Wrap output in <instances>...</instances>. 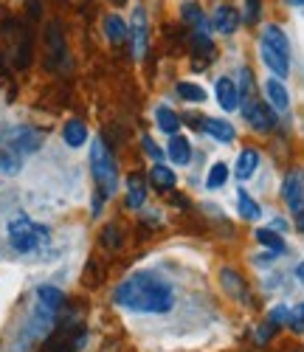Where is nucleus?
Here are the masks:
<instances>
[{"label":"nucleus","instance_id":"20e7f679","mask_svg":"<svg viewBox=\"0 0 304 352\" xmlns=\"http://www.w3.org/2000/svg\"><path fill=\"white\" fill-rule=\"evenodd\" d=\"M90 172H94V178L99 184V195L110 197L118 186V166L102 138H94V144H90Z\"/></svg>","mask_w":304,"mask_h":352},{"label":"nucleus","instance_id":"39448f33","mask_svg":"<svg viewBox=\"0 0 304 352\" xmlns=\"http://www.w3.org/2000/svg\"><path fill=\"white\" fill-rule=\"evenodd\" d=\"M246 119L259 133H268V130L276 127V113L268 107V102H259V99H248L246 102Z\"/></svg>","mask_w":304,"mask_h":352},{"label":"nucleus","instance_id":"bb28decb","mask_svg":"<svg viewBox=\"0 0 304 352\" xmlns=\"http://www.w3.org/2000/svg\"><path fill=\"white\" fill-rule=\"evenodd\" d=\"M177 94L186 102H206V91L195 82H177Z\"/></svg>","mask_w":304,"mask_h":352},{"label":"nucleus","instance_id":"412c9836","mask_svg":"<svg viewBox=\"0 0 304 352\" xmlns=\"http://www.w3.org/2000/svg\"><path fill=\"white\" fill-rule=\"evenodd\" d=\"M105 34H107L110 43H124V37H127L124 20H121L118 14H107V17H105Z\"/></svg>","mask_w":304,"mask_h":352},{"label":"nucleus","instance_id":"ddd939ff","mask_svg":"<svg viewBox=\"0 0 304 352\" xmlns=\"http://www.w3.org/2000/svg\"><path fill=\"white\" fill-rule=\"evenodd\" d=\"M166 155H169L177 166H186V164L192 161V146H189V141H186L184 135H177V133H175V138H169Z\"/></svg>","mask_w":304,"mask_h":352},{"label":"nucleus","instance_id":"7ed1b4c3","mask_svg":"<svg viewBox=\"0 0 304 352\" xmlns=\"http://www.w3.org/2000/svg\"><path fill=\"white\" fill-rule=\"evenodd\" d=\"M262 63L268 65V71H273L276 79L290 76V43L285 37V32L279 25H268L262 34Z\"/></svg>","mask_w":304,"mask_h":352},{"label":"nucleus","instance_id":"dca6fc26","mask_svg":"<svg viewBox=\"0 0 304 352\" xmlns=\"http://www.w3.org/2000/svg\"><path fill=\"white\" fill-rule=\"evenodd\" d=\"M144 200H146L144 178H141V175H130V178H127V206L130 209H141Z\"/></svg>","mask_w":304,"mask_h":352},{"label":"nucleus","instance_id":"5701e85b","mask_svg":"<svg viewBox=\"0 0 304 352\" xmlns=\"http://www.w3.org/2000/svg\"><path fill=\"white\" fill-rule=\"evenodd\" d=\"M237 203H239V214L246 217V220H259V217H262V209L257 206L254 197H251L246 189H239V192H237Z\"/></svg>","mask_w":304,"mask_h":352},{"label":"nucleus","instance_id":"6e6552de","mask_svg":"<svg viewBox=\"0 0 304 352\" xmlns=\"http://www.w3.org/2000/svg\"><path fill=\"white\" fill-rule=\"evenodd\" d=\"M40 135L34 133V130H28V127H23V130H14V138H9L6 141V146L12 153H17V155H25V153H34L37 146H40Z\"/></svg>","mask_w":304,"mask_h":352},{"label":"nucleus","instance_id":"393cba45","mask_svg":"<svg viewBox=\"0 0 304 352\" xmlns=\"http://www.w3.org/2000/svg\"><path fill=\"white\" fill-rule=\"evenodd\" d=\"M220 279H223V287H228V290L234 293V296H237V299H246V296H248V290H246V285H242V282H239V276H237V274H234L231 268H226Z\"/></svg>","mask_w":304,"mask_h":352},{"label":"nucleus","instance_id":"f257e3e1","mask_svg":"<svg viewBox=\"0 0 304 352\" xmlns=\"http://www.w3.org/2000/svg\"><path fill=\"white\" fill-rule=\"evenodd\" d=\"M113 299L116 305L133 313H169L175 307V290L164 276L152 271H138L116 287Z\"/></svg>","mask_w":304,"mask_h":352},{"label":"nucleus","instance_id":"a211bd4d","mask_svg":"<svg viewBox=\"0 0 304 352\" xmlns=\"http://www.w3.org/2000/svg\"><path fill=\"white\" fill-rule=\"evenodd\" d=\"M149 181H152V186H155V189L169 192L175 186V172L166 164H155V166L149 169Z\"/></svg>","mask_w":304,"mask_h":352},{"label":"nucleus","instance_id":"423d86ee","mask_svg":"<svg viewBox=\"0 0 304 352\" xmlns=\"http://www.w3.org/2000/svg\"><path fill=\"white\" fill-rule=\"evenodd\" d=\"M285 200H287L290 212L296 214V226L301 231V226H304V217H301V212H304V184H301V172L298 169L287 175V181H285Z\"/></svg>","mask_w":304,"mask_h":352},{"label":"nucleus","instance_id":"f704fd0d","mask_svg":"<svg viewBox=\"0 0 304 352\" xmlns=\"http://www.w3.org/2000/svg\"><path fill=\"white\" fill-rule=\"evenodd\" d=\"M28 12H32V17H34V20L40 17V3H37V0H28Z\"/></svg>","mask_w":304,"mask_h":352},{"label":"nucleus","instance_id":"2eb2a0df","mask_svg":"<svg viewBox=\"0 0 304 352\" xmlns=\"http://www.w3.org/2000/svg\"><path fill=\"white\" fill-rule=\"evenodd\" d=\"M257 166H259V153L248 146V150H242V153H239V158H237V169H234V172H237V178H239V181H248L251 175L257 172Z\"/></svg>","mask_w":304,"mask_h":352},{"label":"nucleus","instance_id":"7c9ffc66","mask_svg":"<svg viewBox=\"0 0 304 352\" xmlns=\"http://www.w3.org/2000/svg\"><path fill=\"white\" fill-rule=\"evenodd\" d=\"M259 9H262L259 0H246V23H257L259 20Z\"/></svg>","mask_w":304,"mask_h":352},{"label":"nucleus","instance_id":"f8f14e48","mask_svg":"<svg viewBox=\"0 0 304 352\" xmlns=\"http://www.w3.org/2000/svg\"><path fill=\"white\" fill-rule=\"evenodd\" d=\"M265 94H268V102L276 107V110H287V107H290V96H287V87L282 85V79L270 76V79L265 82Z\"/></svg>","mask_w":304,"mask_h":352},{"label":"nucleus","instance_id":"f03ea898","mask_svg":"<svg viewBox=\"0 0 304 352\" xmlns=\"http://www.w3.org/2000/svg\"><path fill=\"white\" fill-rule=\"evenodd\" d=\"M6 237H9V245L17 251V254H32V251H40L48 245L51 234L45 226L34 223L32 217L25 214H14L6 226Z\"/></svg>","mask_w":304,"mask_h":352},{"label":"nucleus","instance_id":"0eeeda50","mask_svg":"<svg viewBox=\"0 0 304 352\" xmlns=\"http://www.w3.org/2000/svg\"><path fill=\"white\" fill-rule=\"evenodd\" d=\"M130 37H133V56H135V60H144L146 48H149V23H146V12L141 6L133 12Z\"/></svg>","mask_w":304,"mask_h":352},{"label":"nucleus","instance_id":"aec40b11","mask_svg":"<svg viewBox=\"0 0 304 352\" xmlns=\"http://www.w3.org/2000/svg\"><path fill=\"white\" fill-rule=\"evenodd\" d=\"M257 240L268 248V251H273V254H285V237L282 234H276L273 228H257Z\"/></svg>","mask_w":304,"mask_h":352},{"label":"nucleus","instance_id":"f3484780","mask_svg":"<svg viewBox=\"0 0 304 352\" xmlns=\"http://www.w3.org/2000/svg\"><path fill=\"white\" fill-rule=\"evenodd\" d=\"M180 17H184L195 32H203V34L208 32V20H206V14H203V9L197 3H184L180 6Z\"/></svg>","mask_w":304,"mask_h":352},{"label":"nucleus","instance_id":"c756f323","mask_svg":"<svg viewBox=\"0 0 304 352\" xmlns=\"http://www.w3.org/2000/svg\"><path fill=\"white\" fill-rule=\"evenodd\" d=\"M102 243H105V245H110V248H118V245H121V237H118L116 226H107V228H105V234H102Z\"/></svg>","mask_w":304,"mask_h":352},{"label":"nucleus","instance_id":"c85d7f7f","mask_svg":"<svg viewBox=\"0 0 304 352\" xmlns=\"http://www.w3.org/2000/svg\"><path fill=\"white\" fill-rule=\"evenodd\" d=\"M141 141H144V150H146V155H149L152 161H164V150H161V146H158L155 141H152L149 135H144Z\"/></svg>","mask_w":304,"mask_h":352},{"label":"nucleus","instance_id":"1a4fd4ad","mask_svg":"<svg viewBox=\"0 0 304 352\" xmlns=\"http://www.w3.org/2000/svg\"><path fill=\"white\" fill-rule=\"evenodd\" d=\"M63 302H65L63 290L54 287V285H43V287L37 290V305H40V310H43L45 316H56L59 307H63Z\"/></svg>","mask_w":304,"mask_h":352},{"label":"nucleus","instance_id":"a878e982","mask_svg":"<svg viewBox=\"0 0 304 352\" xmlns=\"http://www.w3.org/2000/svg\"><path fill=\"white\" fill-rule=\"evenodd\" d=\"M226 181H228V166H226L223 161L208 169V178H206V186H208V189H220Z\"/></svg>","mask_w":304,"mask_h":352},{"label":"nucleus","instance_id":"9b49d317","mask_svg":"<svg viewBox=\"0 0 304 352\" xmlns=\"http://www.w3.org/2000/svg\"><path fill=\"white\" fill-rule=\"evenodd\" d=\"M217 104L226 110V113H231V110H237L239 107V91H237V85L231 82V79H217Z\"/></svg>","mask_w":304,"mask_h":352},{"label":"nucleus","instance_id":"4468645a","mask_svg":"<svg viewBox=\"0 0 304 352\" xmlns=\"http://www.w3.org/2000/svg\"><path fill=\"white\" fill-rule=\"evenodd\" d=\"M200 127H203L211 138H217V141H223V144H231V141L237 138V130H234L228 122H223V119H206Z\"/></svg>","mask_w":304,"mask_h":352},{"label":"nucleus","instance_id":"c9c22d12","mask_svg":"<svg viewBox=\"0 0 304 352\" xmlns=\"http://www.w3.org/2000/svg\"><path fill=\"white\" fill-rule=\"evenodd\" d=\"M287 3H290V6H296V9H301V6H304V0H287Z\"/></svg>","mask_w":304,"mask_h":352},{"label":"nucleus","instance_id":"9d476101","mask_svg":"<svg viewBox=\"0 0 304 352\" xmlns=\"http://www.w3.org/2000/svg\"><path fill=\"white\" fill-rule=\"evenodd\" d=\"M211 25H215V32H220V34H234L239 28V14L231 6H220L215 12V17H211Z\"/></svg>","mask_w":304,"mask_h":352},{"label":"nucleus","instance_id":"cd10ccee","mask_svg":"<svg viewBox=\"0 0 304 352\" xmlns=\"http://www.w3.org/2000/svg\"><path fill=\"white\" fill-rule=\"evenodd\" d=\"M48 45L54 56H65V40H63V32H59V23L48 25Z\"/></svg>","mask_w":304,"mask_h":352},{"label":"nucleus","instance_id":"4be33fe9","mask_svg":"<svg viewBox=\"0 0 304 352\" xmlns=\"http://www.w3.org/2000/svg\"><path fill=\"white\" fill-rule=\"evenodd\" d=\"M155 122H158V127H161L166 135H175V133L180 130V119H177V113H175V110H169V107H158V110H155Z\"/></svg>","mask_w":304,"mask_h":352},{"label":"nucleus","instance_id":"2f4dec72","mask_svg":"<svg viewBox=\"0 0 304 352\" xmlns=\"http://www.w3.org/2000/svg\"><path fill=\"white\" fill-rule=\"evenodd\" d=\"M301 316H304V310H301V305H296V307H293V318H290V324H293V333H296V336L304 333V321H301Z\"/></svg>","mask_w":304,"mask_h":352},{"label":"nucleus","instance_id":"72a5a7b5","mask_svg":"<svg viewBox=\"0 0 304 352\" xmlns=\"http://www.w3.org/2000/svg\"><path fill=\"white\" fill-rule=\"evenodd\" d=\"M273 330H276V324H270V321H268V324H262V327H259V333H257V341H259V344H265V341L273 336Z\"/></svg>","mask_w":304,"mask_h":352},{"label":"nucleus","instance_id":"6ab92c4d","mask_svg":"<svg viewBox=\"0 0 304 352\" xmlns=\"http://www.w3.org/2000/svg\"><path fill=\"white\" fill-rule=\"evenodd\" d=\"M63 138H65L68 146H82V144L87 141V127H85L79 119H71V122H65V127H63Z\"/></svg>","mask_w":304,"mask_h":352},{"label":"nucleus","instance_id":"473e14b6","mask_svg":"<svg viewBox=\"0 0 304 352\" xmlns=\"http://www.w3.org/2000/svg\"><path fill=\"white\" fill-rule=\"evenodd\" d=\"M287 316H290V310H287V307H276V310L270 313V318H268V321H270V324H276V327H279V324H285V321H287Z\"/></svg>","mask_w":304,"mask_h":352},{"label":"nucleus","instance_id":"b1692460","mask_svg":"<svg viewBox=\"0 0 304 352\" xmlns=\"http://www.w3.org/2000/svg\"><path fill=\"white\" fill-rule=\"evenodd\" d=\"M20 166H23V155H17V153L9 150V146H3V150H0V172L3 175H17Z\"/></svg>","mask_w":304,"mask_h":352},{"label":"nucleus","instance_id":"e433bc0d","mask_svg":"<svg viewBox=\"0 0 304 352\" xmlns=\"http://www.w3.org/2000/svg\"><path fill=\"white\" fill-rule=\"evenodd\" d=\"M113 3H124V0H113Z\"/></svg>","mask_w":304,"mask_h":352}]
</instances>
